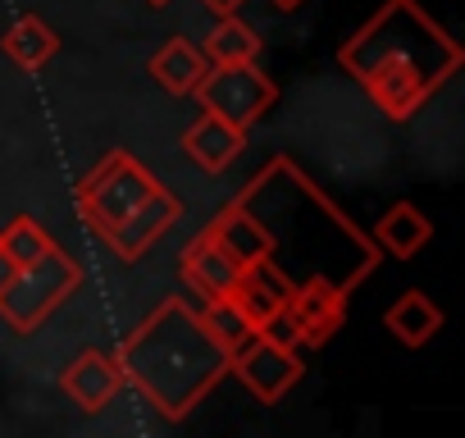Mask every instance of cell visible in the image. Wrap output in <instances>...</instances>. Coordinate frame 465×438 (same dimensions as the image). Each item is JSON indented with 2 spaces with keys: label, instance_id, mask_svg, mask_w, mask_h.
I'll return each mask as SVG.
<instances>
[{
  "label": "cell",
  "instance_id": "6da1fadb",
  "mask_svg": "<svg viewBox=\"0 0 465 438\" xmlns=\"http://www.w3.org/2000/svg\"><path fill=\"white\" fill-rule=\"evenodd\" d=\"M238 201L270 238V256L292 284L324 279L347 297L379 270V247L351 219L288 160L274 155L238 196Z\"/></svg>",
  "mask_w": 465,
  "mask_h": 438
},
{
  "label": "cell",
  "instance_id": "7a4b0ae2",
  "mask_svg": "<svg viewBox=\"0 0 465 438\" xmlns=\"http://www.w3.org/2000/svg\"><path fill=\"white\" fill-rule=\"evenodd\" d=\"M460 60V42L420 0H383L338 46V69L356 78L392 124H406L447 78H456Z\"/></svg>",
  "mask_w": 465,
  "mask_h": 438
},
{
  "label": "cell",
  "instance_id": "3957f363",
  "mask_svg": "<svg viewBox=\"0 0 465 438\" xmlns=\"http://www.w3.org/2000/svg\"><path fill=\"white\" fill-rule=\"evenodd\" d=\"M114 361L124 383H133L164 420H187L228 374V352L183 297H164L114 347Z\"/></svg>",
  "mask_w": 465,
  "mask_h": 438
},
{
  "label": "cell",
  "instance_id": "277c9868",
  "mask_svg": "<svg viewBox=\"0 0 465 438\" xmlns=\"http://www.w3.org/2000/svg\"><path fill=\"white\" fill-rule=\"evenodd\" d=\"M160 178L128 151H110L83 183H78V214L96 238H110L124 219L155 196Z\"/></svg>",
  "mask_w": 465,
  "mask_h": 438
},
{
  "label": "cell",
  "instance_id": "5b68a950",
  "mask_svg": "<svg viewBox=\"0 0 465 438\" xmlns=\"http://www.w3.org/2000/svg\"><path fill=\"white\" fill-rule=\"evenodd\" d=\"M78 288H83V265L64 247H51L37 261L19 265V274L5 284V293H0V315H5L19 333H37Z\"/></svg>",
  "mask_w": 465,
  "mask_h": 438
},
{
  "label": "cell",
  "instance_id": "8992f818",
  "mask_svg": "<svg viewBox=\"0 0 465 438\" xmlns=\"http://www.w3.org/2000/svg\"><path fill=\"white\" fill-rule=\"evenodd\" d=\"M192 96L201 101V110H210L223 124L247 133L274 105L279 87H274V78L265 69H256V60H247V65H210Z\"/></svg>",
  "mask_w": 465,
  "mask_h": 438
},
{
  "label": "cell",
  "instance_id": "52a82bcc",
  "mask_svg": "<svg viewBox=\"0 0 465 438\" xmlns=\"http://www.w3.org/2000/svg\"><path fill=\"white\" fill-rule=\"evenodd\" d=\"M228 374L238 379L252 397H261L265 406H274V402H283V393H292L302 383L306 365H302V356L292 347H279L265 333H252L238 352L228 356Z\"/></svg>",
  "mask_w": 465,
  "mask_h": 438
},
{
  "label": "cell",
  "instance_id": "ba28073f",
  "mask_svg": "<svg viewBox=\"0 0 465 438\" xmlns=\"http://www.w3.org/2000/svg\"><path fill=\"white\" fill-rule=\"evenodd\" d=\"M178 219H183V201L160 183L155 196H151L146 205H137L105 243H110V252H114L119 261H142V256H146V252H151V247L178 224Z\"/></svg>",
  "mask_w": 465,
  "mask_h": 438
},
{
  "label": "cell",
  "instance_id": "9c48e42d",
  "mask_svg": "<svg viewBox=\"0 0 465 438\" xmlns=\"http://www.w3.org/2000/svg\"><path fill=\"white\" fill-rule=\"evenodd\" d=\"M178 270H183V284H187L196 297H205V302L228 297L232 284H238V274H242V265L223 252V243H219L210 229H201V234L183 247Z\"/></svg>",
  "mask_w": 465,
  "mask_h": 438
},
{
  "label": "cell",
  "instance_id": "30bf717a",
  "mask_svg": "<svg viewBox=\"0 0 465 438\" xmlns=\"http://www.w3.org/2000/svg\"><path fill=\"white\" fill-rule=\"evenodd\" d=\"M288 311H292V320L302 329V343L324 347L342 329V320H347V293L333 288V284H324V279H306L288 297Z\"/></svg>",
  "mask_w": 465,
  "mask_h": 438
},
{
  "label": "cell",
  "instance_id": "8fae6325",
  "mask_svg": "<svg viewBox=\"0 0 465 438\" xmlns=\"http://www.w3.org/2000/svg\"><path fill=\"white\" fill-rule=\"evenodd\" d=\"M297 293V284L274 265V261H252V265H242V274H238V284H232V293H228V302L238 306L256 329L274 315V311H283L288 306V297Z\"/></svg>",
  "mask_w": 465,
  "mask_h": 438
},
{
  "label": "cell",
  "instance_id": "7c38bea8",
  "mask_svg": "<svg viewBox=\"0 0 465 438\" xmlns=\"http://www.w3.org/2000/svg\"><path fill=\"white\" fill-rule=\"evenodd\" d=\"M60 388H64V397L78 406V411H87V415H96L101 406H110L114 402V393L124 388V374H119V361H114V352H83L64 374H60Z\"/></svg>",
  "mask_w": 465,
  "mask_h": 438
},
{
  "label": "cell",
  "instance_id": "4fadbf2b",
  "mask_svg": "<svg viewBox=\"0 0 465 438\" xmlns=\"http://www.w3.org/2000/svg\"><path fill=\"white\" fill-rule=\"evenodd\" d=\"M183 151H187V160H192L196 169H205V174H223L232 160L247 151V133H242V128H232V124H223L219 114L205 110V114L183 133Z\"/></svg>",
  "mask_w": 465,
  "mask_h": 438
},
{
  "label": "cell",
  "instance_id": "5bb4252c",
  "mask_svg": "<svg viewBox=\"0 0 465 438\" xmlns=\"http://www.w3.org/2000/svg\"><path fill=\"white\" fill-rule=\"evenodd\" d=\"M210 60L201 46H192L187 37H169L155 55H151V78L169 92V96H192L196 83L205 78Z\"/></svg>",
  "mask_w": 465,
  "mask_h": 438
},
{
  "label": "cell",
  "instance_id": "9a60e30c",
  "mask_svg": "<svg viewBox=\"0 0 465 438\" xmlns=\"http://www.w3.org/2000/svg\"><path fill=\"white\" fill-rule=\"evenodd\" d=\"M429 238H433V224L411 205V201H397L379 224H374V247L379 252H388L392 261H411L420 247H429Z\"/></svg>",
  "mask_w": 465,
  "mask_h": 438
},
{
  "label": "cell",
  "instance_id": "2e32d148",
  "mask_svg": "<svg viewBox=\"0 0 465 438\" xmlns=\"http://www.w3.org/2000/svg\"><path fill=\"white\" fill-rule=\"evenodd\" d=\"M210 234L223 243V252L238 261V265H252V261H265V256H270V238H265V229L256 224V219H252L238 201H228V205L210 219Z\"/></svg>",
  "mask_w": 465,
  "mask_h": 438
},
{
  "label": "cell",
  "instance_id": "e0dca14e",
  "mask_svg": "<svg viewBox=\"0 0 465 438\" xmlns=\"http://www.w3.org/2000/svg\"><path fill=\"white\" fill-rule=\"evenodd\" d=\"M383 324H388V333H392L397 343H406V347H424V343L442 329V311H438L420 288H411V293H401V297L383 311Z\"/></svg>",
  "mask_w": 465,
  "mask_h": 438
},
{
  "label": "cell",
  "instance_id": "ac0fdd59",
  "mask_svg": "<svg viewBox=\"0 0 465 438\" xmlns=\"http://www.w3.org/2000/svg\"><path fill=\"white\" fill-rule=\"evenodd\" d=\"M0 51H5L19 69L37 74V69H46V65H51V55L60 51V37L51 33V24H46V19L24 15V19H15V24L5 28V37H0Z\"/></svg>",
  "mask_w": 465,
  "mask_h": 438
},
{
  "label": "cell",
  "instance_id": "d6986e66",
  "mask_svg": "<svg viewBox=\"0 0 465 438\" xmlns=\"http://www.w3.org/2000/svg\"><path fill=\"white\" fill-rule=\"evenodd\" d=\"M261 55L256 28H247L238 15H219V28L205 37V60L210 65H247Z\"/></svg>",
  "mask_w": 465,
  "mask_h": 438
},
{
  "label": "cell",
  "instance_id": "ffe728a7",
  "mask_svg": "<svg viewBox=\"0 0 465 438\" xmlns=\"http://www.w3.org/2000/svg\"><path fill=\"white\" fill-rule=\"evenodd\" d=\"M201 324L210 329V338L232 356V352H238L252 333H256V324L238 311V306H232L228 297H214V302H205V311H201Z\"/></svg>",
  "mask_w": 465,
  "mask_h": 438
},
{
  "label": "cell",
  "instance_id": "44dd1931",
  "mask_svg": "<svg viewBox=\"0 0 465 438\" xmlns=\"http://www.w3.org/2000/svg\"><path fill=\"white\" fill-rule=\"evenodd\" d=\"M0 243H5V252L19 261V265H28V261H37L42 252H51L55 243H51V234L37 224L33 214H19V219H10L5 224V234H0Z\"/></svg>",
  "mask_w": 465,
  "mask_h": 438
},
{
  "label": "cell",
  "instance_id": "7402d4cb",
  "mask_svg": "<svg viewBox=\"0 0 465 438\" xmlns=\"http://www.w3.org/2000/svg\"><path fill=\"white\" fill-rule=\"evenodd\" d=\"M15 274H19V261L5 252V243H0V293H5V284H10Z\"/></svg>",
  "mask_w": 465,
  "mask_h": 438
},
{
  "label": "cell",
  "instance_id": "603a6c76",
  "mask_svg": "<svg viewBox=\"0 0 465 438\" xmlns=\"http://www.w3.org/2000/svg\"><path fill=\"white\" fill-rule=\"evenodd\" d=\"M201 5H205V10H214V15H238V10L247 5V0H201Z\"/></svg>",
  "mask_w": 465,
  "mask_h": 438
},
{
  "label": "cell",
  "instance_id": "cb8c5ba5",
  "mask_svg": "<svg viewBox=\"0 0 465 438\" xmlns=\"http://www.w3.org/2000/svg\"><path fill=\"white\" fill-rule=\"evenodd\" d=\"M274 5H279V10H297V5H302V0H274Z\"/></svg>",
  "mask_w": 465,
  "mask_h": 438
},
{
  "label": "cell",
  "instance_id": "d4e9b609",
  "mask_svg": "<svg viewBox=\"0 0 465 438\" xmlns=\"http://www.w3.org/2000/svg\"><path fill=\"white\" fill-rule=\"evenodd\" d=\"M146 5H155V10H160V5H169V0H146Z\"/></svg>",
  "mask_w": 465,
  "mask_h": 438
}]
</instances>
